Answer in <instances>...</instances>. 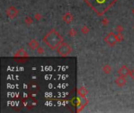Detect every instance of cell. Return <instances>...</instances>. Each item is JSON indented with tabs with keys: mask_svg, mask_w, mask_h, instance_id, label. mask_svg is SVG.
<instances>
[{
	"mask_svg": "<svg viewBox=\"0 0 134 113\" xmlns=\"http://www.w3.org/2000/svg\"><path fill=\"white\" fill-rule=\"evenodd\" d=\"M85 2L99 16H103L115 4L117 0H84Z\"/></svg>",
	"mask_w": 134,
	"mask_h": 113,
	"instance_id": "6da1fadb",
	"label": "cell"
},
{
	"mask_svg": "<svg viewBox=\"0 0 134 113\" xmlns=\"http://www.w3.org/2000/svg\"><path fill=\"white\" fill-rule=\"evenodd\" d=\"M42 41L51 50H57L64 41V38L60 36L57 30L52 29L45 35Z\"/></svg>",
	"mask_w": 134,
	"mask_h": 113,
	"instance_id": "7a4b0ae2",
	"label": "cell"
},
{
	"mask_svg": "<svg viewBox=\"0 0 134 113\" xmlns=\"http://www.w3.org/2000/svg\"><path fill=\"white\" fill-rule=\"evenodd\" d=\"M57 53L60 56L67 57L71 54L72 48L69 44L66 43V42H62L59 46V47L57 49Z\"/></svg>",
	"mask_w": 134,
	"mask_h": 113,
	"instance_id": "3957f363",
	"label": "cell"
},
{
	"mask_svg": "<svg viewBox=\"0 0 134 113\" xmlns=\"http://www.w3.org/2000/svg\"><path fill=\"white\" fill-rule=\"evenodd\" d=\"M105 42L111 46H115L118 42L117 36H116L113 32H110L107 36V37L105 38Z\"/></svg>",
	"mask_w": 134,
	"mask_h": 113,
	"instance_id": "277c9868",
	"label": "cell"
},
{
	"mask_svg": "<svg viewBox=\"0 0 134 113\" xmlns=\"http://www.w3.org/2000/svg\"><path fill=\"white\" fill-rule=\"evenodd\" d=\"M17 13H18V11H17V9L15 8L14 6H10L6 10L7 16H8L9 18H11V19H13V18H15V17H17Z\"/></svg>",
	"mask_w": 134,
	"mask_h": 113,
	"instance_id": "5b68a950",
	"label": "cell"
},
{
	"mask_svg": "<svg viewBox=\"0 0 134 113\" xmlns=\"http://www.w3.org/2000/svg\"><path fill=\"white\" fill-rule=\"evenodd\" d=\"M118 74L122 77H126L128 76L129 75H130V70L127 66H125V65H123V66L118 70Z\"/></svg>",
	"mask_w": 134,
	"mask_h": 113,
	"instance_id": "8992f818",
	"label": "cell"
},
{
	"mask_svg": "<svg viewBox=\"0 0 134 113\" xmlns=\"http://www.w3.org/2000/svg\"><path fill=\"white\" fill-rule=\"evenodd\" d=\"M115 83L117 84L118 86L119 87H122L125 85L126 83V79H125V77H122V76H120L118 77L117 79L115 80Z\"/></svg>",
	"mask_w": 134,
	"mask_h": 113,
	"instance_id": "52a82bcc",
	"label": "cell"
},
{
	"mask_svg": "<svg viewBox=\"0 0 134 113\" xmlns=\"http://www.w3.org/2000/svg\"><path fill=\"white\" fill-rule=\"evenodd\" d=\"M63 20H64L66 23L70 24L73 21V16L71 15V14H70V13H67V14L63 17Z\"/></svg>",
	"mask_w": 134,
	"mask_h": 113,
	"instance_id": "ba28073f",
	"label": "cell"
},
{
	"mask_svg": "<svg viewBox=\"0 0 134 113\" xmlns=\"http://www.w3.org/2000/svg\"><path fill=\"white\" fill-rule=\"evenodd\" d=\"M28 45H29L30 48L32 50H35V49L39 48V43L35 39H32L31 41L29 42Z\"/></svg>",
	"mask_w": 134,
	"mask_h": 113,
	"instance_id": "9c48e42d",
	"label": "cell"
},
{
	"mask_svg": "<svg viewBox=\"0 0 134 113\" xmlns=\"http://www.w3.org/2000/svg\"><path fill=\"white\" fill-rule=\"evenodd\" d=\"M78 95H79L80 97H85L86 96V94H88V91L85 87L82 86L79 90H78Z\"/></svg>",
	"mask_w": 134,
	"mask_h": 113,
	"instance_id": "30bf717a",
	"label": "cell"
},
{
	"mask_svg": "<svg viewBox=\"0 0 134 113\" xmlns=\"http://www.w3.org/2000/svg\"><path fill=\"white\" fill-rule=\"evenodd\" d=\"M16 56L17 57H27L28 55H27V52L25 51L24 50L21 49L20 50H18V52L17 53Z\"/></svg>",
	"mask_w": 134,
	"mask_h": 113,
	"instance_id": "8fae6325",
	"label": "cell"
},
{
	"mask_svg": "<svg viewBox=\"0 0 134 113\" xmlns=\"http://www.w3.org/2000/svg\"><path fill=\"white\" fill-rule=\"evenodd\" d=\"M103 70L106 74H109L111 72V71H112V68H111V67L109 66V65H105V66L103 67Z\"/></svg>",
	"mask_w": 134,
	"mask_h": 113,
	"instance_id": "7c38bea8",
	"label": "cell"
},
{
	"mask_svg": "<svg viewBox=\"0 0 134 113\" xmlns=\"http://www.w3.org/2000/svg\"><path fill=\"white\" fill-rule=\"evenodd\" d=\"M130 76H131V78H132V79L134 80V68L130 72Z\"/></svg>",
	"mask_w": 134,
	"mask_h": 113,
	"instance_id": "4fadbf2b",
	"label": "cell"
},
{
	"mask_svg": "<svg viewBox=\"0 0 134 113\" xmlns=\"http://www.w3.org/2000/svg\"><path fill=\"white\" fill-rule=\"evenodd\" d=\"M133 14H134V9H133Z\"/></svg>",
	"mask_w": 134,
	"mask_h": 113,
	"instance_id": "5bb4252c",
	"label": "cell"
}]
</instances>
